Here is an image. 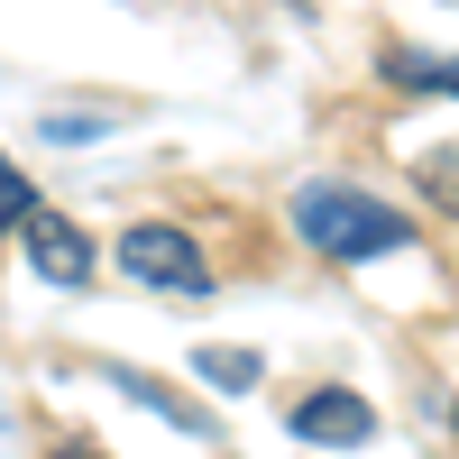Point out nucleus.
<instances>
[{
	"mask_svg": "<svg viewBox=\"0 0 459 459\" xmlns=\"http://www.w3.org/2000/svg\"><path fill=\"white\" fill-rule=\"evenodd\" d=\"M294 239L331 257V266H368V257H395L413 239V221L386 203V194H368V184H340V175H313V184H294Z\"/></svg>",
	"mask_w": 459,
	"mask_h": 459,
	"instance_id": "nucleus-1",
	"label": "nucleus"
},
{
	"mask_svg": "<svg viewBox=\"0 0 459 459\" xmlns=\"http://www.w3.org/2000/svg\"><path fill=\"white\" fill-rule=\"evenodd\" d=\"M110 257H120L129 285H157V294H212V257H203L194 230H175V221H129Z\"/></svg>",
	"mask_w": 459,
	"mask_h": 459,
	"instance_id": "nucleus-2",
	"label": "nucleus"
},
{
	"mask_svg": "<svg viewBox=\"0 0 459 459\" xmlns=\"http://www.w3.org/2000/svg\"><path fill=\"white\" fill-rule=\"evenodd\" d=\"M19 248H28V266H37V285H65V294L92 285V230L74 221V212H47V203H37V212L19 221Z\"/></svg>",
	"mask_w": 459,
	"mask_h": 459,
	"instance_id": "nucleus-3",
	"label": "nucleus"
},
{
	"mask_svg": "<svg viewBox=\"0 0 459 459\" xmlns=\"http://www.w3.org/2000/svg\"><path fill=\"white\" fill-rule=\"evenodd\" d=\"M285 432L313 441V450H368L377 441V404L350 395V386H313V395L285 404Z\"/></svg>",
	"mask_w": 459,
	"mask_h": 459,
	"instance_id": "nucleus-4",
	"label": "nucleus"
},
{
	"mask_svg": "<svg viewBox=\"0 0 459 459\" xmlns=\"http://www.w3.org/2000/svg\"><path fill=\"white\" fill-rule=\"evenodd\" d=\"M101 377H110V386H120L129 404H147V413H166V423H175L184 441H212V413H203V404H184L175 386H157V377H138V368H120V359H110Z\"/></svg>",
	"mask_w": 459,
	"mask_h": 459,
	"instance_id": "nucleus-5",
	"label": "nucleus"
},
{
	"mask_svg": "<svg viewBox=\"0 0 459 459\" xmlns=\"http://www.w3.org/2000/svg\"><path fill=\"white\" fill-rule=\"evenodd\" d=\"M386 74L395 92H459V56H413V47H386Z\"/></svg>",
	"mask_w": 459,
	"mask_h": 459,
	"instance_id": "nucleus-6",
	"label": "nucleus"
},
{
	"mask_svg": "<svg viewBox=\"0 0 459 459\" xmlns=\"http://www.w3.org/2000/svg\"><path fill=\"white\" fill-rule=\"evenodd\" d=\"M194 377H203V386H221V395H248L257 386V350H221V340H212V350H194Z\"/></svg>",
	"mask_w": 459,
	"mask_h": 459,
	"instance_id": "nucleus-7",
	"label": "nucleus"
},
{
	"mask_svg": "<svg viewBox=\"0 0 459 459\" xmlns=\"http://www.w3.org/2000/svg\"><path fill=\"white\" fill-rule=\"evenodd\" d=\"M28 212H37V184H28V175H19L10 157H0V230H19Z\"/></svg>",
	"mask_w": 459,
	"mask_h": 459,
	"instance_id": "nucleus-8",
	"label": "nucleus"
},
{
	"mask_svg": "<svg viewBox=\"0 0 459 459\" xmlns=\"http://www.w3.org/2000/svg\"><path fill=\"white\" fill-rule=\"evenodd\" d=\"M423 194H432V203H459V147L423 157Z\"/></svg>",
	"mask_w": 459,
	"mask_h": 459,
	"instance_id": "nucleus-9",
	"label": "nucleus"
},
{
	"mask_svg": "<svg viewBox=\"0 0 459 459\" xmlns=\"http://www.w3.org/2000/svg\"><path fill=\"white\" fill-rule=\"evenodd\" d=\"M47 138H56V147H83V138H101V120H92V110H74V120H65V110H56Z\"/></svg>",
	"mask_w": 459,
	"mask_h": 459,
	"instance_id": "nucleus-10",
	"label": "nucleus"
},
{
	"mask_svg": "<svg viewBox=\"0 0 459 459\" xmlns=\"http://www.w3.org/2000/svg\"><path fill=\"white\" fill-rule=\"evenodd\" d=\"M56 459H101V450H92V441H65V450H56Z\"/></svg>",
	"mask_w": 459,
	"mask_h": 459,
	"instance_id": "nucleus-11",
	"label": "nucleus"
}]
</instances>
